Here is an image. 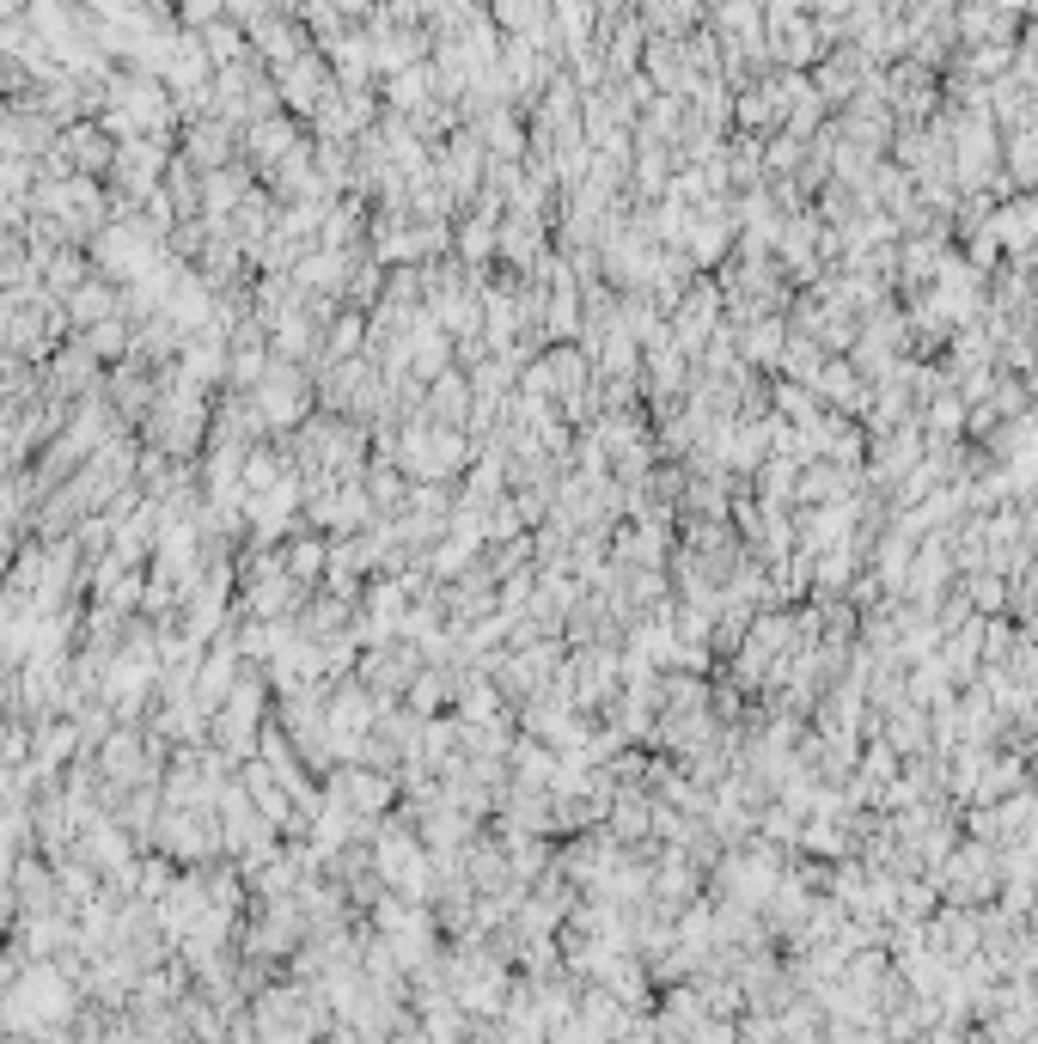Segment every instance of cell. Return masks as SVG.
<instances>
[{
  "mask_svg": "<svg viewBox=\"0 0 1038 1044\" xmlns=\"http://www.w3.org/2000/svg\"><path fill=\"white\" fill-rule=\"evenodd\" d=\"M971 599H978V605H990V611H996V605L1008 599V587H1002L996 574H978V581H971Z\"/></svg>",
  "mask_w": 1038,
  "mask_h": 1044,
  "instance_id": "6da1fadb",
  "label": "cell"
}]
</instances>
